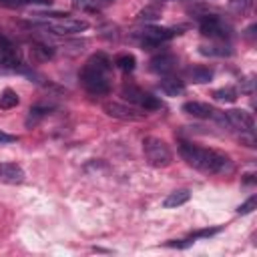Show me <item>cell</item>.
I'll return each instance as SVG.
<instances>
[{
  "label": "cell",
  "instance_id": "1",
  "mask_svg": "<svg viewBox=\"0 0 257 257\" xmlns=\"http://www.w3.org/2000/svg\"><path fill=\"white\" fill-rule=\"evenodd\" d=\"M179 153L187 161V165H191L193 169H197L201 173L219 175V173H225L231 169V159L219 151H213V149L197 147L193 143H181Z\"/></svg>",
  "mask_w": 257,
  "mask_h": 257
},
{
  "label": "cell",
  "instance_id": "2",
  "mask_svg": "<svg viewBox=\"0 0 257 257\" xmlns=\"http://www.w3.org/2000/svg\"><path fill=\"white\" fill-rule=\"evenodd\" d=\"M143 153L149 165L153 167H167L173 161V153L169 145L159 137H147L143 141Z\"/></svg>",
  "mask_w": 257,
  "mask_h": 257
},
{
  "label": "cell",
  "instance_id": "3",
  "mask_svg": "<svg viewBox=\"0 0 257 257\" xmlns=\"http://www.w3.org/2000/svg\"><path fill=\"white\" fill-rule=\"evenodd\" d=\"M80 82L82 86L90 92V94H108L110 92V82H108V74L106 72H100L96 68H90L84 64V68L80 70Z\"/></svg>",
  "mask_w": 257,
  "mask_h": 257
},
{
  "label": "cell",
  "instance_id": "4",
  "mask_svg": "<svg viewBox=\"0 0 257 257\" xmlns=\"http://www.w3.org/2000/svg\"><path fill=\"white\" fill-rule=\"evenodd\" d=\"M179 30L177 28H165V26H145L139 32V40L143 48H157L163 42L171 40L173 36H177Z\"/></svg>",
  "mask_w": 257,
  "mask_h": 257
},
{
  "label": "cell",
  "instance_id": "5",
  "mask_svg": "<svg viewBox=\"0 0 257 257\" xmlns=\"http://www.w3.org/2000/svg\"><path fill=\"white\" fill-rule=\"evenodd\" d=\"M120 94H122L124 100H128V102L141 106L143 110H157V108H161V100H159L157 96H153L151 92L139 88V86L124 84L122 90H120Z\"/></svg>",
  "mask_w": 257,
  "mask_h": 257
},
{
  "label": "cell",
  "instance_id": "6",
  "mask_svg": "<svg viewBox=\"0 0 257 257\" xmlns=\"http://www.w3.org/2000/svg\"><path fill=\"white\" fill-rule=\"evenodd\" d=\"M199 30H201L203 36H209V38H221V40H225V38L231 36V28H229L219 16H215V14H205V16H201V20H199Z\"/></svg>",
  "mask_w": 257,
  "mask_h": 257
},
{
  "label": "cell",
  "instance_id": "7",
  "mask_svg": "<svg viewBox=\"0 0 257 257\" xmlns=\"http://www.w3.org/2000/svg\"><path fill=\"white\" fill-rule=\"evenodd\" d=\"M48 30H52L54 34H78V32H84L88 28V22L86 20H78V18H60V20H54V22H48L46 24Z\"/></svg>",
  "mask_w": 257,
  "mask_h": 257
},
{
  "label": "cell",
  "instance_id": "8",
  "mask_svg": "<svg viewBox=\"0 0 257 257\" xmlns=\"http://www.w3.org/2000/svg\"><path fill=\"white\" fill-rule=\"evenodd\" d=\"M102 110L108 116L122 118V120H141V118L147 116V112H141V110H137L133 106H126V104H120V102H104Z\"/></svg>",
  "mask_w": 257,
  "mask_h": 257
},
{
  "label": "cell",
  "instance_id": "9",
  "mask_svg": "<svg viewBox=\"0 0 257 257\" xmlns=\"http://www.w3.org/2000/svg\"><path fill=\"white\" fill-rule=\"evenodd\" d=\"M225 116L229 120V126H233V128H237L241 133H249L251 135L253 128H255V120H253L251 112H247L243 108H231V110L225 112Z\"/></svg>",
  "mask_w": 257,
  "mask_h": 257
},
{
  "label": "cell",
  "instance_id": "10",
  "mask_svg": "<svg viewBox=\"0 0 257 257\" xmlns=\"http://www.w3.org/2000/svg\"><path fill=\"white\" fill-rule=\"evenodd\" d=\"M18 64H20V54L16 46L8 38L0 36V68H18Z\"/></svg>",
  "mask_w": 257,
  "mask_h": 257
},
{
  "label": "cell",
  "instance_id": "11",
  "mask_svg": "<svg viewBox=\"0 0 257 257\" xmlns=\"http://www.w3.org/2000/svg\"><path fill=\"white\" fill-rule=\"evenodd\" d=\"M175 66H177V56L171 54V52L157 54V56H153L151 62H149V68H151L153 72H157V74H169V72L175 70Z\"/></svg>",
  "mask_w": 257,
  "mask_h": 257
},
{
  "label": "cell",
  "instance_id": "12",
  "mask_svg": "<svg viewBox=\"0 0 257 257\" xmlns=\"http://www.w3.org/2000/svg\"><path fill=\"white\" fill-rule=\"evenodd\" d=\"M24 171L16 163H0V183L6 185H20L24 181Z\"/></svg>",
  "mask_w": 257,
  "mask_h": 257
},
{
  "label": "cell",
  "instance_id": "13",
  "mask_svg": "<svg viewBox=\"0 0 257 257\" xmlns=\"http://www.w3.org/2000/svg\"><path fill=\"white\" fill-rule=\"evenodd\" d=\"M183 112L191 114V116H197V118H215L217 110L207 104V102H199V100H191V102H185L183 104Z\"/></svg>",
  "mask_w": 257,
  "mask_h": 257
},
{
  "label": "cell",
  "instance_id": "14",
  "mask_svg": "<svg viewBox=\"0 0 257 257\" xmlns=\"http://www.w3.org/2000/svg\"><path fill=\"white\" fill-rule=\"evenodd\" d=\"M189 199H191V191H189V189H177V191H173V193H169V195L165 197L163 207H165V209H177V207L185 205Z\"/></svg>",
  "mask_w": 257,
  "mask_h": 257
},
{
  "label": "cell",
  "instance_id": "15",
  "mask_svg": "<svg viewBox=\"0 0 257 257\" xmlns=\"http://www.w3.org/2000/svg\"><path fill=\"white\" fill-rule=\"evenodd\" d=\"M161 90L167 96H177V94H181L185 90V82L179 80V78H175V76H167V78L161 80Z\"/></svg>",
  "mask_w": 257,
  "mask_h": 257
},
{
  "label": "cell",
  "instance_id": "16",
  "mask_svg": "<svg viewBox=\"0 0 257 257\" xmlns=\"http://www.w3.org/2000/svg\"><path fill=\"white\" fill-rule=\"evenodd\" d=\"M52 110V106L50 104H34L30 110H28V116H26V126H34V124H38L48 112Z\"/></svg>",
  "mask_w": 257,
  "mask_h": 257
},
{
  "label": "cell",
  "instance_id": "17",
  "mask_svg": "<svg viewBox=\"0 0 257 257\" xmlns=\"http://www.w3.org/2000/svg\"><path fill=\"white\" fill-rule=\"evenodd\" d=\"M86 66H90V68H96V70H100V72H110V68H112V62H110V58L104 54V52H96V54H92L88 60H86Z\"/></svg>",
  "mask_w": 257,
  "mask_h": 257
},
{
  "label": "cell",
  "instance_id": "18",
  "mask_svg": "<svg viewBox=\"0 0 257 257\" xmlns=\"http://www.w3.org/2000/svg\"><path fill=\"white\" fill-rule=\"evenodd\" d=\"M187 76H189L193 82L203 84V82H211V78H213V70L207 68V66H193V68L187 70Z\"/></svg>",
  "mask_w": 257,
  "mask_h": 257
},
{
  "label": "cell",
  "instance_id": "19",
  "mask_svg": "<svg viewBox=\"0 0 257 257\" xmlns=\"http://www.w3.org/2000/svg\"><path fill=\"white\" fill-rule=\"evenodd\" d=\"M18 102H20V98H18V94L12 88L2 90V94H0V108L2 110H10V108L18 106Z\"/></svg>",
  "mask_w": 257,
  "mask_h": 257
},
{
  "label": "cell",
  "instance_id": "20",
  "mask_svg": "<svg viewBox=\"0 0 257 257\" xmlns=\"http://www.w3.org/2000/svg\"><path fill=\"white\" fill-rule=\"evenodd\" d=\"M159 18H161V8L159 6H145L137 14V20L139 22H155Z\"/></svg>",
  "mask_w": 257,
  "mask_h": 257
},
{
  "label": "cell",
  "instance_id": "21",
  "mask_svg": "<svg viewBox=\"0 0 257 257\" xmlns=\"http://www.w3.org/2000/svg\"><path fill=\"white\" fill-rule=\"evenodd\" d=\"M114 64H116L122 72H131V70H135L137 58H135L133 54H118V56L114 58Z\"/></svg>",
  "mask_w": 257,
  "mask_h": 257
},
{
  "label": "cell",
  "instance_id": "22",
  "mask_svg": "<svg viewBox=\"0 0 257 257\" xmlns=\"http://www.w3.org/2000/svg\"><path fill=\"white\" fill-rule=\"evenodd\" d=\"M213 98L215 100H221V102H235L237 100V90L227 86V88H217L213 90Z\"/></svg>",
  "mask_w": 257,
  "mask_h": 257
},
{
  "label": "cell",
  "instance_id": "23",
  "mask_svg": "<svg viewBox=\"0 0 257 257\" xmlns=\"http://www.w3.org/2000/svg\"><path fill=\"white\" fill-rule=\"evenodd\" d=\"M30 52H32V56H34L36 60H48V58H52V54H54V50H52L50 46H46V44H32Z\"/></svg>",
  "mask_w": 257,
  "mask_h": 257
},
{
  "label": "cell",
  "instance_id": "24",
  "mask_svg": "<svg viewBox=\"0 0 257 257\" xmlns=\"http://www.w3.org/2000/svg\"><path fill=\"white\" fill-rule=\"evenodd\" d=\"M201 52L203 54H209V56H227V54H231V50H229V46L225 44H221V46H201Z\"/></svg>",
  "mask_w": 257,
  "mask_h": 257
},
{
  "label": "cell",
  "instance_id": "25",
  "mask_svg": "<svg viewBox=\"0 0 257 257\" xmlns=\"http://www.w3.org/2000/svg\"><path fill=\"white\" fill-rule=\"evenodd\" d=\"M255 205H257V197H255V195H251L243 205H239V207H237V213H239V215H247V213H251V211L255 209Z\"/></svg>",
  "mask_w": 257,
  "mask_h": 257
},
{
  "label": "cell",
  "instance_id": "26",
  "mask_svg": "<svg viewBox=\"0 0 257 257\" xmlns=\"http://www.w3.org/2000/svg\"><path fill=\"white\" fill-rule=\"evenodd\" d=\"M70 4L76 10H96L94 0H70Z\"/></svg>",
  "mask_w": 257,
  "mask_h": 257
},
{
  "label": "cell",
  "instance_id": "27",
  "mask_svg": "<svg viewBox=\"0 0 257 257\" xmlns=\"http://www.w3.org/2000/svg\"><path fill=\"white\" fill-rule=\"evenodd\" d=\"M219 231H221V227H213V229H201V231L191 233V239H199V237H211V235H215V233H219Z\"/></svg>",
  "mask_w": 257,
  "mask_h": 257
},
{
  "label": "cell",
  "instance_id": "28",
  "mask_svg": "<svg viewBox=\"0 0 257 257\" xmlns=\"http://www.w3.org/2000/svg\"><path fill=\"white\" fill-rule=\"evenodd\" d=\"M193 243H195V239L189 237V239H181V241H169L167 245H169V247H179V249H183V247H189V245H193Z\"/></svg>",
  "mask_w": 257,
  "mask_h": 257
},
{
  "label": "cell",
  "instance_id": "29",
  "mask_svg": "<svg viewBox=\"0 0 257 257\" xmlns=\"http://www.w3.org/2000/svg\"><path fill=\"white\" fill-rule=\"evenodd\" d=\"M16 141H18L16 135H8V133L0 131V145H8V143H16Z\"/></svg>",
  "mask_w": 257,
  "mask_h": 257
},
{
  "label": "cell",
  "instance_id": "30",
  "mask_svg": "<svg viewBox=\"0 0 257 257\" xmlns=\"http://www.w3.org/2000/svg\"><path fill=\"white\" fill-rule=\"evenodd\" d=\"M0 4L4 8H18L22 4V0H0Z\"/></svg>",
  "mask_w": 257,
  "mask_h": 257
},
{
  "label": "cell",
  "instance_id": "31",
  "mask_svg": "<svg viewBox=\"0 0 257 257\" xmlns=\"http://www.w3.org/2000/svg\"><path fill=\"white\" fill-rule=\"evenodd\" d=\"M110 2H114V0H94V6L96 8H102V6H108Z\"/></svg>",
  "mask_w": 257,
  "mask_h": 257
},
{
  "label": "cell",
  "instance_id": "32",
  "mask_svg": "<svg viewBox=\"0 0 257 257\" xmlns=\"http://www.w3.org/2000/svg\"><path fill=\"white\" fill-rule=\"evenodd\" d=\"M22 2H30V4H48L50 0H22Z\"/></svg>",
  "mask_w": 257,
  "mask_h": 257
}]
</instances>
